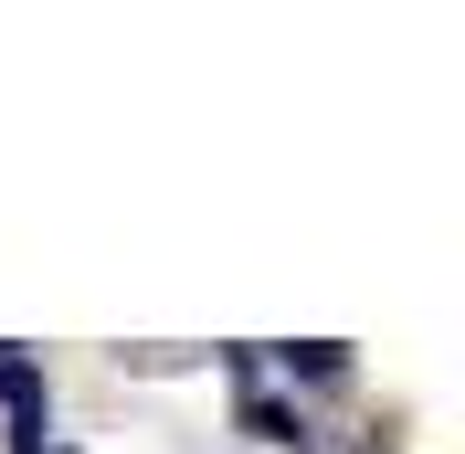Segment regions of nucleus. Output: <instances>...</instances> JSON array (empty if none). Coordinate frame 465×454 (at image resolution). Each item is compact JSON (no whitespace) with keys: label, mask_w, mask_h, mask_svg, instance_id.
<instances>
[{"label":"nucleus","mask_w":465,"mask_h":454,"mask_svg":"<svg viewBox=\"0 0 465 454\" xmlns=\"http://www.w3.org/2000/svg\"><path fill=\"white\" fill-rule=\"evenodd\" d=\"M243 423H254L264 444H307V423H296V412H275V401H254V412H243Z\"/></svg>","instance_id":"obj_2"},{"label":"nucleus","mask_w":465,"mask_h":454,"mask_svg":"<svg viewBox=\"0 0 465 454\" xmlns=\"http://www.w3.org/2000/svg\"><path fill=\"white\" fill-rule=\"evenodd\" d=\"M0 401H11V412H22V423H32V412H43V370H22V360H0Z\"/></svg>","instance_id":"obj_1"}]
</instances>
